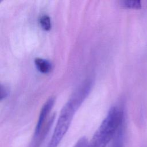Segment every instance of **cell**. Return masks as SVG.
Wrapping results in <instances>:
<instances>
[{"label":"cell","mask_w":147,"mask_h":147,"mask_svg":"<svg viewBox=\"0 0 147 147\" xmlns=\"http://www.w3.org/2000/svg\"><path fill=\"white\" fill-rule=\"evenodd\" d=\"M53 120H54V115H53L50 118H49V119H48V121L44 125V127L40 131V133L37 136L33 137V139L29 147H40L41 146L42 142L44 141L45 137L47 136V134H48L49 130V129L51 125H52Z\"/></svg>","instance_id":"277c9868"},{"label":"cell","mask_w":147,"mask_h":147,"mask_svg":"<svg viewBox=\"0 0 147 147\" xmlns=\"http://www.w3.org/2000/svg\"><path fill=\"white\" fill-rule=\"evenodd\" d=\"M54 102H55V98L53 97H51V98H49L42 106L40 111L38 121L37 122V124L35 127L33 136H37L40 133L42 127H44V125L46 123L45 122L46 119H47L48 114L53 106Z\"/></svg>","instance_id":"3957f363"},{"label":"cell","mask_w":147,"mask_h":147,"mask_svg":"<svg viewBox=\"0 0 147 147\" xmlns=\"http://www.w3.org/2000/svg\"><path fill=\"white\" fill-rule=\"evenodd\" d=\"M88 141L85 137H82L78 140L72 147H88Z\"/></svg>","instance_id":"9c48e42d"},{"label":"cell","mask_w":147,"mask_h":147,"mask_svg":"<svg viewBox=\"0 0 147 147\" xmlns=\"http://www.w3.org/2000/svg\"><path fill=\"white\" fill-rule=\"evenodd\" d=\"M120 3L126 8L140 9L141 7V2L140 1H120Z\"/></svg>","instance_id":"52a82bcc"},{"label":"cell","mask_w":147,"mask_h":147,"mask_svg":"<svg viewBox=\"0 0 147 147\" xmlns=\"http://www.w3.org/2000/svg\"><path fill=\"white\" fill-rule=\"evenodd\" d=\"M34 62L37 69L41 73H48L52 69L51 63L46 59L37 57L34 59Z\"/></svg>","instance_id":"5b68a950"},{"label":"cell","mask_w":147,"mask_h":147,"mask_svg":"<svg viewBox=\"0 0 147 147\" xmlns=\"http://www.w3.org/2000/svg\"><path fill=\"white\" fill-rule=\"evenodd\" d=\"M124 123L119 127L113 139L111 147H123Z\"/></svg>","instance_id":"8992f818"},{"label":"cell","mask_w":147,"mask_h":147,"mask_svg":"<svg viewBox=\"0 0 147 147\" xmlns=\"http://www.w3.org/2000/svg\"><path fill=\"white\" fill-rule=\"evenodd\" d=\"M9 94V90L7 87L1 84V90H0V98L1 100L5 98Z\"/></svg>","instance_id":"30bf717a"},{"label":"cell","mask_w":147,"mask_h":147,"mask_svg":"<svg viewBox=\"0 0 147 147\" xmlns=\"http://www.w3.org/2000/svg\"><path fill=\"white\" fill-rule=\"evenodd\" d=\"M91 82L88 80L84 82L63 106L47 147L59 146L67 132L76 111L88 96L91 88Z\"/></svg>","instance_id":"6da1fadb"},{"label":"cell","mask_w":147,"mask_h":147,"mask_svg":"<svg viewBox=\"0 0 147 147\" xmlns=\"http://www.w3.org/2000/svg\"><path fill=\"white\" fill-rule=\"evenodd\" d=\"M41 27L45 30H49L51 28V21L50 17L47 15H42L39 19Z\"/></svg>","instance_id":"ba28073f"},{"label":"cell","mask_w":147,"mask_h":147,"mask_svg":"<svg viewBox=\"0 0 147 147\" xmlns=\"http://www.w3.org/2000/svg\"><path fill=\"white\" fill-rule=\"evenodd\" d=\"M123 123V109L117 106L112 107L88 142V147H106Z\"/></svg>","instance_id":"7a4b0ae2"}]
</instances>
